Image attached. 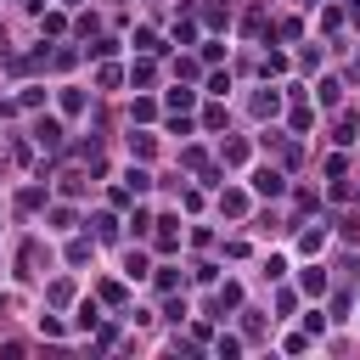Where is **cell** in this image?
Segmentation results:
<instances>
[{
  "label": "cell",
  "mask_w": 360,
  "mask_h": 360,
  "mask_svg": "<svg viewBox=\"0 0 360 360\" xmlns=\"http://www.w3.org/2000/svg\"><path fill=\"white\" fill-rule=\"evenodd\" d=\"M124 276H129V282H141V276H152V264H147V253H124Z\"/></svg>",
  "instance_id": "cell-10"
},
{
  "label": "cell",
  "mask_w": 360,
  "mask_h": 360,
  "mask_svg": "<svg viewBox=\"0 0 360 360\" xmlns=\"http://www.w3.org/2000/svg\"><path fill=\"white\" fill-rule=\"evenodd\" d=\"M270 73H287V57H282V51H270V57H264V79H270Z\"/></svg>",
  "instance_id": "cell-25"
},
{
  "label": "cell",
  "mask_w": 360,
  "mask_h": 360,
  "mask_svg": "<svg viewBox=\"0 0 360 360\" xmlns=\"http://www.w3.org/2000/svg\"><path fill=\"white\" fill-rule=\"evenodd\" d=\"M282 349H287V354H304V349H309V338H304V332H293V338H282Z\"/></svg>",
  "instance_id": "cell-27"
},
{
  "label": "cell",
  "mask_w": 360,
  "mask_h": 360,
  "mask_svg": "<svg viewBox=\"0 0 360 360\" xmlns=\"http://www.w3.org/2000/svg\"><path fill=\"white\" fill-rule=\"evenodd\" d=\"M219 163H231V169L248 163V141H225V147H219Z\"/></svg>",
  "instance_id": "cell-12"
},
{
  "label": "cell",
  "mask_w": 360,
  "mask_h": 360,
  "mask_svg": "<svg viewBox=\"0 0 360 360\" xmlns=\"http://www.w3.org/2000/svg\"><path fill=\"white\" fill-rule=\"evenodd\" d=\"M298 248H304V253H321V248H327V231H321V225H315V231H304Z\"/></svg>",
  "instance_id": "cell-16"
},
{
  "label": "cell",
  "mask_w": 360,
  "mask_h": 360,
  "mask_svg": "<svg viewBox=\"0 0 360 360\" xmlns=\"http://www.w3.org/2000/svg\"><path fill=\"white\" fill-rule=\"evenodd\" d=\"M51 231H73V208H57L51 214Z\"/></svg>",
  "instance_id": "cell-26"
},
{
  "label": "cell",
  "mask_w": 360,
  "mask_h": 360,
  "mask_svg": "<svg viewBox=\"0 0 360 360\" xmlns=\"http://www.w3.org/2000/svg\"><path fill=\"white\" fill-rule=\"evenodd\" d=\"M253 113H259V118H276V113H282V90H259V96H253Z\"/></svg>",
  "instance_id": "cell-9"
},
{
  "label": "cell",
  "mask_w": 360,
  "mask_h": 360,
  "mask_svg": "<svg viewBox=\"0 0 360 360\" xmlns=\"http://www.w3.org/2000/svg\"><path fill=\"white\" fill-rule=\"evenodd\" d=\"M163 102H169V113H186V107H192L197 96H192V90H180V84H174V90H169V96H163Z\"/></svg>",
  "instance_id": "cell-14"
},
{
  "label": "cell",
  "mask_w": 360,
  "mask_h": 360,
  "mask_svg": "<svg viewBox=\"0 0 360 360\" xmlns=\"http://www.w3.org/2000/svg\"><path fill=\"white\" fill-rule=\"evenodd\" d=\"M124 186H129L135 197H147V192H152V174H147L141 163H129V169H124Z\"/></svg>",
  "instance_id": "cell-7"
},
{
  "label": "cell",
  "mask_w": 360,
  "mask_h": 360,
  "mask_svg": "<svg viewBox=\"0 0 360 360\" xmlns=\"http://www.w3.org/2000/svg\"><path fill=\"white\" fill-rule=\"evenodd\" d=\"M253 192H259V197H282V192H287L282 169H253Z\"/></svg>",
  "instance_id": "cell-2"
},
{
  "label": "cell",
  "mask_w": 360,
  "mask_h": 360,
  "mask_svg": "<svg viewBox=\"0 0 360 360\" xmlns=\"http://www.w3.org/2000/svg\"><path fill=\"white\" fill-rule=\"evenodd\" d=\"M124 73H129V68H113V62H107V68H96V84H102V90H118Z\"/></svg>",
  "instance_id": "cell-15"
},
{
  "label": "cell",
  "mask_w": 360,
  "mask_h": 360,
  "mask_svg": "<svg viewBox=\"0 0 360 360\" xmlns=\"http://www.w3.org/2000/svg\"><path fill=\"white\" fill-rule=\"evenodd\" d=\"M129 118H158V102L141 96V102H129Z\"/></svg>",
  "instance_id": "cell-19"
},
{
  "label": "cell",
  "mask_w": 360,
  "mask_h": 360,
  "mask_svg": "<svg viewBox=\"0 0 360 360\" xmlns=\"http://www.w3.org/2000/svg\"><path fill=\"white\" fill-rule=\"evenodd\" d=\"M129 231H135V237H147V231H152V214H147V208H135V214H129Z\"/></svg>",
  "instance_id": "cell-20"
},
{
  "label": "cell",
  "mask_w": 360,
  "mask_h": 360,
  "mask_svg": "<svg viewBox=\"0 0 360 360\" xmlns=\"http://www.w3.org/2000/svg\"><path fill=\"white\" fill-rule=\"evenodd\" d=\"M298 287H304L309 298H321V293H327V270H321V264H309L304 276H298Z\"/></svg>",
  "instance_id": "cell-8"
},
{
  "label": "cell",
  "mask_w": 360,
  "mask_h": 360,
  "mask_svg": "<svg viewBox=\"0 0 360 360\" xmlns=\"http://www.w3.org/2000/svg\"><path fill=\"white\" fill-rule=\"evenodd\" d=\"M152 79H158V68H152V57L141 51V57H135V62H129V84H141V90H147Z\"/></svg>",
  "instance_id": "cell-5"
},
{
  "label": "cell",
  "mask_w": 360,
  "mask_h": 360,
  "mask_svg": "<svg viewBox=\"0 0 360 360\" xmlns=\"http://www.w3.org/2000/svg\"><path fill=\"white\" fill-rule=\"evenodd\" d=\"M57 107H62L68 118H79V113H84V90H79V84H62V90H57Z\"/></svg>",
  "instance_id": "cell-4"
},
{
  "label": "cell",
  "mask_w": 360,
  "mask_h": 360,
  "mask_svg": "<svg viewBox=\"0 0 360 360\" xmlns=\"http://www.w3.org/2000/svg\"><path fill=\"white\" fill-rule=\"evenodd\" d=\"M349 23H360V0H349Z\"/></svg>",
  "instance_id": "cell-28"
},
{
  "label": "cell",
  "mask_w": 360,
  "mask_h": 360,
  "mask_svg": "<svg viewBox=\"0 0 360 360\" xmlns=\"http://www.w3.org/2000/svg\"><path fill=\"white\" fill-rule=\"evenodd\" d=\"M237 304H242V287H237V282H225V287H219V315H225V309H237Z\"/></svg>",
  "instance_id": "cell-17"
},
{
  "label": "cell",
  "mask_w": 360,
  "mask_h": 360,
  "mask_svg": "<svg viewBox=\"0 0 360 360\" xmlns=\"http://www.w3.org/2000/svg\"><path fill=\"white\" fill-rule=\"evenodd\" d=\"M62 332H68V327L57 321V315H39V338H62Z\"/></svg>",
  "instance_id": "cell-21"
},
{
  "label": "cell",
  "mask_w": 360,
  "mask_h": 360,
  "mask_svg": "<svg viewBox=\"0 0 360 360\" xmlns=\"http://www.w3.org/2000/svg\"><path fill=\"white\" fill-rule=\"evenodd\" d=\"M219 214L242 219V214H248V192H237V186H231V192H219Z\"/></svg>",
  "instance_id": "cell-6"
},
{
  "label": "cell",
  "mask_w": 360,
  "mask_h": 360,
  "mask_svg": "<svg viewBox=\"0 0 360 360\" xmlns=\"http://www.w3.org/2000/svg\"><path fill=\"white\" fill-rule=\"evenodd\" d=\"M90 253H96V248H90V242H68V264H84Z\"/></svg>",
  "instance_id": "cell-24"
},
{
  "label": "cell",
  "mask_w": 360,
  "mask_h": 360,
  "mask_svg": "<svg viewBox=\"0 0 360 360\" xmlns=\"http://www.w3.org/2000/svg\"><path fill=\"white\" fill-rule=\"evenodd\" d=\"M152 152H158V135H152V129H129V158H135V163H147Z\"/></svg>",
  "instance_id": "cell-3"
},
{
  "label": "cell",
  "mask_w": 360,
  "mask_h": 360,
  "mask_svg": "<svg viewBox=\"0 0 360 360\" xmlns=\"http://www.w3.org/2000/svg\"><path fill=\"white\" fill-rule=\"evenodd\" d=\"M39 28H45V34H62V28H68V17H62V12H45V17H39Z\"/></svg>",
  "instance_id": "cell-22"
},
{
  "label": "cell",
  "mask_w": 360,
  "mask_h": 360,
  "mask_svg": "<svg viewBox=\"0 0 360 360\" xmlns=\"http://www.w3.org/2000/svg\"><path fill=\"white\" fill-rule=\"evenodd\" d=\"M96 321H102V309H96V298H84V304L73 309V327H84V332H90Z\"/></svg>",
  "instance_id": "cell-11"
},
{
  "label": "cell",
  "mask_w": 360,
  "mask_h": 360,
  "mask_svg": "<svg viewBox=\"0 0 360 360\" xmlns=\"http://www.w3.org/2000/svg\"><path fill=\"white\" fill-rule=\"evenodd\" d=\"M163 231H158V253H174L180 248V231H174V219H158Z\"/></svg>",
  "instance_id": "cell-13"
},
{
  "label": "cell",
  "mask_w": 360,
  "mask_h": 360,
  "mask_svg": "<svg viewBox=\"0 0 360 360\" xmlns=\"http://www.w3.org/2000/svg\"><path fill=\"white\" fill-rule=\"evenodd\" d=\"M321 327H327V315H321V309H309V315H304V332H309V338H321Z\"/></svg>",
  "instance_id": "cell-23"
},
{
  "label": "cell",
  "mask_w": 360,
  "mask_h": 360,
  "mask_svg": "<svg viewBox=\"0 0 360 360\" xmlns=\"http://www.w3.org/2000/svg\"><path fill=\"white\" fill-rule=\"evenodd\" d=\"M343 102V84L338 79H321V107H338Z\"/></svg>",
  "instance_id": "cell-18"
},
{
  "label": "cell",
  "mask_w": 360,
  "mask_h": 360,
  "mask_svg": "<svg viewBox=\"0 0 360 360\" xmlns=\"http://www.w3.org/2000/svg\"><path fill=\"white\" fill-rule=\"evenodd\" d=\"M34 141L45 152H62V118H34Z\"/></svg>",
  "instance_id": "cell-1"
}]
</instances>
